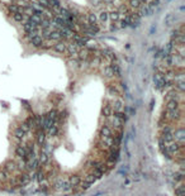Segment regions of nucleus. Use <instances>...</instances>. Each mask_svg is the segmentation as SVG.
<instances>
[{"mask_svg": "<svg viewBox=\"0 0 185 196\" xmlns=\"http://www.w3.org/2000/svg\"><path fill=\"white\" fill-rule=\"evenodd\" d=\"M19 17L41 27L94 39L133 25L157 0H1Z\"/></svg>", "mask_w": 185, "mask_h": 196, "instance_id": "nucleus-1", "label": "nucleus"}]
</instances>
